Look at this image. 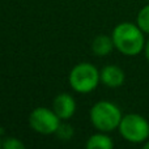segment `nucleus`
Masks as SVG:
<instances>
[{
    "label": "nucleus",
    "mask_w": 149,
    "mask_h": 149,
    "mask_svg": "<svg viewBox=\"0 0 149 149\" xmlns=\"http://www.w3.org/2000/svg\"><path fill=\"white\" fill-rule=\"evenodd\" d=\"M114 46L119 52L127 56L139 55L144 50L145 39L144 31L139 28L137 24L122 22L114 28L113 30Z\"/></svg>",
    "instance_id": "obj_1"
},
{
    "label": "nucleus",
    "mask_w": 149,
    "mask_h": 149,
    "mask_svg": "<svg viewBox=\"0 0 149 149\" xmlns=\"http://www.w3.org/2000/svg\"><path fill=\"white\" fill-rule=\"evenodd\" d=\"M123 118L119 107L109 101H100L90 110V122L101 132L116 130Z\"/></svg>",
    "instance_id": "obj_2"
},
{
    "label": "nucleus",
    "mask_w": 149,
    "mask_h": 149,
    "mask_svg": "<svg viewBox=\"0 0 149 149\" xmlns=\"http://www.w3.org/2000/svg\"><path fill=\"white\" fill-rule=\"evenodd\" d=\"M101 80V72L90 63L74 65L70 73V84L77 93H89L97 88Z\"/></svg>",
    "instance_id": "obj_3"
},
{
    "label": "nucleus",
    "mask_w": 149,
    "mask_h": 149,
    "mask_svg": "<svg viewBox=\"0 0 149 149\" xmlns=\"http://www.w3.org/2000/svg\"><path fill=\"white\" fill-rule=\"evenodd\" d=\"M119 132L127 141L140 144L149 139V122L140 114H127L122 118Z\"/></svg>",
    "instance_id": "obj_4"
},
{
    "label": "nucleus",
    "mask_w": 149,
    "mask_h": 149,
    "mask_svg": "<svg viewBox=\"0 0 149 149\" xmlns=\"http://www.w3.org/2000/svg\"><path fill=\"white\" fill-rule=\"evenodd\" d=\"M62 119L56 115L54 110L47 107H37L31 111L29 116V124L36 132L42 135L56 134L58 128L60 127Z\"/></svg>",
    "instance_id": "obj_5"
},
{
    "label": "nucleus",
    "mask_w": 149,
    "mask_h": 149,
    "mask_svg": "<svg viewBox=\"0 0 149 149\" xmlns=\"http://www.w3.org/2000/svg\"><path fill=\"white\" fill-rule=\"evenodd\" d=\"M52 107H54V111L56 113V115L62 120H67V119L72 118L74 111H76V102H74L73 97L71 94L62 93V94L55 97Z\"/></svg>",
    "instance_id": "obj_6"
},
{
    "label": "nucleus",
    "mask_w": 149,
    "mask_h": 149,
    "mask_svg": "<svg viewBox=\"0 0 149 149\" xmlns=\"http://www.w3.org/2000/svg\"><path fill=\"white\" fill-rule=\"evenodd\" d=\"M126 74L118 65H106L101 71V81L109 88H119L123 85Z\"/></svg>",
    "instance_id": "obj_7"
},
{
    "label": "nucleus",
    "mask_w": 149,
    "mask_h": 149,
    "mask_svg": "<svg viewBox=\"0 0 149 149\" xmlns=\"http://www.w3.org/2000/svg\"><path fill=\"white\" fill-rule=\"evenodd\" d=\"M114 47L115 46H114L113 38L101 34V36L95 37L94 41H93L92 51L94 52L97 56H106V55H109L111 51H113Z\"/></svg>",
    "instance_id": "obj_8"
},
{
    "label": "nucleus",
    "mask_w": 149,
    "mask_h": 149,
    "mask_svg": "<svg viewBox=\"0 0 149 149\" xmlns=\"http://www.w3.org/2000/svg\"><path fill=\"white\" fill-rule=\"evenodd\" d=\"M114 147V143L110 136L102 134H95L90 136L86 141L88 149H111Z\"/></svg>",
    "instance_id": "obj_9"
},
{
    "label": "nucleus",
    "mask_w": 149,
    "mask_h": 149,
    "mask_svg": "<svg viewBox=\"0 0 149 149\" xmlns=\"http://www.w3.org/2000/svg\"><path fill=\"white\" fill-rule=\"evenodd\" d=\"M136 24L144 33L149 34V4H147L145 7H143L140 9L136 18Z\"/></svg>",
    "instance_id": "obj_10"
},
{
    "label": "nucleus",
    "mask_w": 149,
    "mask_h": 149,
    "mask_svg": "<svg viewBox=\"0 0 149 149\" xmlns=\"http://www.w3.org/2000/svg\"><path fill=\"white\" fill-rule=\"evenodd\" d=\"M1 148L3 149H24L25 144L21 140L16 139V137H7L1 141Z\"/></svg>",
    "instance_id": "obj_11"
},
{
    "label": "nucleus",
    "mask_w": 149,
    "mask_h": 149,
    "mask_svg": "<svg viewBox=\"0 0 149 149\" xmlns=\"http://www.w3.org/2000/svg\"><path fill=\"white\" fill-rule=\"evenodd\" d=\"M56 134L59 135L60 139H63V140H68V139H71V137H72V135H73V130H72V127L68 126V124H60V127L58 128Z\"/></svg>",
    "instance_id": "obj_12"
},
{
    "label": "nucleus",
    "mask_w": 149,
    "mask_h": 149,
    "mask_svg": "<svg viewBox=\"0 0 149 149\" xmlns=\"http://www.w3.org/2000/svg\"><path fill=\"white\" fill-rule=\"evenodd\" d=\"M144 54H145V58L149 62V39L145 42V46H144Z\"/></svg>",
    "instance_id": "obj_13"
},
{
    "label": "nucleus",
    "mask_w": 149,
    "mask_h": 149,
    "mask_svg": "<svg viewBox=\"0 0 149 149\" xmlns=\"http://www.w3.org/2000/svg\"><path fill=\"white\" fill-rule=\"evenodd\" d=\"M144 149H149V140H147V141L144 143Z\"/></svg>",
    "instance_id": "obj_14"
},
{
    "label": "nucleus",
    "mask_w": 149,
    "mask_h": 149,
    "mask_svg": "<svg viewBox=\"0 0 149 149\" xmlns=\"http://www.w3.org/2000/svg\"><path fill=\"white\" fill-rule=\"evenodd\" d=\"M1 141H3V140H1V139H0V148H1Z\"/></svg>",
    "instance_id": "obj_15"
},
{
    "label": "nucleus",
    "mask_w": 149,
    "mask_h": 149,
    "mask_svg": "<svg viewBox=\"0 0 149 149\" xmlns=\"http://www.w3.org/2000/svg\"><path fill=\"white\" fill-rule=\"evenodd\" d=\"M148 1H149V0H148Z\"/></svg>",
    "instance_id": "obj_16"
}]
</instances>
